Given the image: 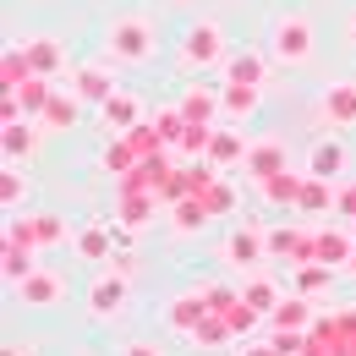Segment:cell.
<instances>
[{
	"label": "cell",
	"instance_id": "obj_1",
	"mask_svg": "<svg viewBox=\"0 0 356 356\" xmlns=\"http://www.w3.org/2000/svg\"><path fill=\"white\" fill-rule=\"evenodd\" d=\"M154 55V22L143 11H121L110 28H104V60L115 66H143Z\"/></svg>",
	"mask_w": 356,
	"mask_h": 356
},
{
	"label": "cell",
	"instance_id": "obj_2",
	"mask_svg": "<svg viewBox=\"0 0 356 356\" xmlns=\"http://www.w3.org/2000/svg\"><path fill=\"white\" fill-rule=\"evenodd\" d=\"M268 55H274L280 66H307L312 55H318V28H312L307 11L274 17V28H268Z\"/></svg>",
	"mask_w": 356,
	"mask_h": 356
},
{
	"label": "cell",
	"instance_id": "obj_3",
	"mask_svg": "<svg viewBox=\"0 0 356 356\" xmlns=\"http://www.w3.org/2000/svg\"><path fill=\"white\" fill-rule=\"evenodd\" d=\"M225 28L220 22H186V33H181V66L186 72H214V66H225Z\"/></svg>",
	"mask_w": 356,
	"mask_h": 356
},
{
	"label": "cell",
	"instance_id": "obj_4",
	"mask_svg": "<svg viewBox=\"0 0 356 356\" xmlns=\"http://www.w3.org/2000/svg\"><path fill=\"white\" fill-rule=\"evenodd\" d=\"M225 264H236L241 274L264 268L268 264V230L264 225H236V230L225 236Z\"/></svg>",
	"mask_w": 356,
	"mask_h": 356
},
{
	"label": "cell",
	"instance_id": "obj_5",
	"mask_svg": "<svg viewBox=\"0 0 356 356\" xmlns=\"http://www.w3.org/2000/svg\"><path fill=\"white\" fill-rule=\"evenodd\" d=\"M11 291H17V302H22V307H60V296H66V280H60V274H55V268H28V274H22V280H17V285H11Z\"/></svg>",
	"mask_w": 356,
	"mask_h": 356
},
{
	"label": "cell",
	"instance_id": "obj_6",
	"mask_svg": "<svg viewBox=\"0 0 356 356\" xmlns=\"http://www.w3.org/2000/svg\"><path fill=\"white\" fill-rule=\"evenodd\" d=\"M241 170L264 186L268 176H280V170H291V154H285V143L280 137H258V143H247V159H241Z\"/></svg>",
	"mask_w": 356,
	"mask_h": 356
},
{
	"label": "cell",
	"instance_id": "obj_7",
	"mask_svg": "<svg viewBox=\"0 0 356 356\" xmlns=\"http://www.w3.org/2000/svg\"><path fill=\"white\" fill-rule=\"evenodd\" d=\"M351 170V148L340 137H318L307 148V176H323V181H346Z\"/></svg>",
	"mask_w": 356,
	"mask_h": 356
},
{
	"label": "cell",
	"instance_id": "obj_8",
	"mask_svg": "<svg viewBox=\"0 0 356 356\" xmlns=\"http://www.w3.org/2000/svg\"><path fill=\"white\" fill-rule=\"evenodd\" d=\"M127 302H132V285H127L121 274H99L88 285V312L93 318H121Z\"/></svg>",
	"mask_w": 356,
	"mask_h": 356
},
{
	"label": "cell",
	"instance_id": "obj_9",
	"mask_svg": "<svg viewBox=\"0 0 356 356\" xmlns=\"http://www.w3.org/2000/svg\"><path fill=\"white\" fill-rule=\"evenodd\" d=\"M72 93H77L83 104H104V99L115 93V72H110L104 60H93V66H77V72H72Z\"/></svg>",
	"mask_w": 356,
	"mask_h": 356
},
{
	"label": "cell",
	"instance_id": "obj_10",
	"mask_svg": "<svg viewBox=\"0 0 356 356\" xmlns=\"http://www.w3.org/2000/svg\"><path fill=\"white\" fill-rule=\"evenodd\" d=\"M99 121H104L110 132H132V127H143V104H137V93L115 88L104 104H99Z\"/></svg>",
	"mask_w": 356,
	"mask_h": 356
},
{
	"label": "cell",
	"instance_id": "obj_11",
	"mask_svg": "<svg viewBox=\"0 0 356 356\" xmlns=\"http://www.w3.org/2000/svg\"><path fill=\"white\" fill-rule=\"evenodd\" d=\"M22 49H28V66H33L39 77H60V72H66V49H60V39L33 33V39H22Z\"/></svg>",
	"mask_w": 356,
	"mask_h": 356
},
{
	"label": "cell",
	"instance_id": "obj_12",
	"mask_svg": "<svg viewBox=\"0 0 356 356\" xmlns=\"http://www.w3.org/2000/svg\"><path fill=\"white\" fill-rule=\"evenodd\" d=\"M11 99H17V110L28 115V121H44L49 99H55V88H49V77H39V72H28V83H17V88H6Z\"/></svg>",
	"mask_w": 356,
	"mask_h": 356
},
{
	"label": "cell",
	"instance_id": "obj_13",
	"mask_svg": "<svg viewBox=\"0 0 356 356\" xmlns=\"http://www.w3.org/2000/svg\"><path fill=\"white\" fill-rule=\"evenodd\" d=\"M268 60L274 55H258V49H241V55H225V83H247V88H264Z\"/></svg>",
	"mask_w": 356,
	"mask_h": 356
},
{
	"label": "cell",
	"instance_id": "obj_14",
	"mask_svg": "<svg viewBox=\"0 0 356 356\" xmlns=\"http://www.w3.org/2000/svg\"><path fill=\"white\" fill-rule=\"evenodd\" d=\"M181 115H186V121H197V127H214V121L225 115L220 88H186V93H181Z\"/></svg>",
	"mask_w": 356,
	"mask_h": 356
},
{
	"label": "cell",
	"instance_id": "obj_15",
	"mask_svg": "<svg viewBox=\"0 0 356 356\" xmlns=\"http://www.w3.org/2000/svg\"><path fill=\"white\" fill-rule=\"evenodd\" d=\"M323 115L334 121V132L356 127V83H329V93H323Z\"/></svg>",
	"mask_w": 356,
	"mask_h": 356
},
{
	"label": "cell",
	"instance_id": "obj_16",
	"mask_svg": "<svg viewBox=\"0 0 356 356\" xmlns=\"http://www.w3.org/2000/svg\"><path fill=\"white\" fill-rule=\"evenodd\" d=\"M241 307H252V312H274L280 307V285L268 280V274H247V285H241Z\"/></svg>",
	"mask_w": 356,
	"mask_h": 356
},
{
	"label": "cell",
	"instance_id": "obj_17",
	"mask_svg": "<svg viewBox=\"0 0 356 356\" xmlns=\"http://www.w3.org/2000/svg\"><path fill=\"white\" fill-rule=\"evenodd\" d=\"M203 159H209L214 170H225V165H241V159H247V143H241L236 132H225V127H214V137H209V154H203Z\"/></svg>",
	"mask_w": 356,
	"mask_h": 356
},
{
	"label": "cell",
	"instance_id": "obj_18",
	"mask_svg": "<svg viewBox=\"0 0 356 356\" xmlns=\"http://www.w3.org/2000/svg\"><path fill=\"white\" fill-rule=\"evenodd\" d=\"M351 252H356V236H346V230H318V264L346 268Z\"/></svg>",
	"mask_w": 356,
	"mask_h": 356
},
{
	"label": "cell",
	"instance_id": "obj_19",
	"mask_svg": "<svg viewBox=\"0 0 356 356\" xmlns=\"http://www.w3.org/2000/svg\"><path fill=\"white\" fill-rule=\"evenodd\" d=\"M33 143H39V137H33V121H22V115H17V121H6V137H0L6 165H17L22 154H33Z\"/></svg>",
	"mask_w": 356,
	"mask_h": 356
},
{
	"label": "cell",
	"instance_id": "obj_20",
	"mask_svg": "<svg viewBox=\"0 0 356 356\" xmlns=\"http://www.w3.org/2000/svg\"><path fill=\"white\" fill-rule=\"evenodd\" d=\"M220 99H225V115H230V121H241V115H252V110H258L264 88H247V83H225Z\"/></svg>",
	"mask_w": 356,
	"mask_h": 356
},
{
	"label": "cell",
	"instance_id": "obj_21",
	"mask_svg": "<svg viewBox=\"0 0 356 356\" xmlns=\"http://www.w3.org/2000/svg\"><path fill=\"white\" fill-rule=\"evenodd\" d=\"M77 252H83L88 264H104V258H110V225L99 220V225H88V230H77Z\"/></svg>",
	"mask_w": 356,
	"mask_h": 356
},
{
	"label": "cell",
	"instance_id": "obj_22",
	"mask_svg": "<svg viewBox=\"0 0 356 356\" xmlns=\"http://www.w3.org/2000/svg\"><path fill=\"white\" fill-rule=\"evenodd\" d=\"M302 181L307 176H291V170H280V176L264 181V197L268 203H302Z\"/></svg>",
	"mask_w": 356,
	"mask_h": 356
},
{
	"label": "cell",
	"instance_id": "obj_23",
	"mask_svg": "<svg viewBox=\"0 0 356 356\" xmlns=\"http://www.w3.org/2000/svg\"><path fill=\"white\" fill-rule=\"evenodd\" d=\"M203 302H197V296H181V302H170V329H181V334H197V329H203V323H197V318H203Z\"/></svg>",
	"mask_w": 356,
	"mask_h": 356
},
{
	"label": "cell",
	"instance_id": "obj_24",
	"mask_svg": "<svg viewBox=\"0 0 356 356\" xmlns=\"http://www.w3.org/2000/svg\"><path fill=\"white\" fill-rule=\"evenodd\" d=\"M77 104H83L77 93H60V88H55V99H49V110H44V127H49V132L72 127V121H77Z\"/></svg>",
	"mask_w": 356,
	"mask_h": 356
},
{
	"label": "cell",
	"instance_id": "obj_25",
	"mask_svg": "<svg viewBox=\"0 0 356 356\" xmlns=\"http://www.w3.org/2000/svg\"><path fill=\"white\" fill-rule=\"evenodd\" d=\"M268 318H274L280 329H291V334H296V329H307V323H312V312H307V302H302V296H291V302H280V307L268 312Z\"/></svg>",
	"mask_w": 356,
	"mask_h": 356
},
{
	"label": "cell",
	"instance_id": "obj_26",
	"mask_svg": "<svg viewBox=\"0 0 356 356\" xmlns=\"http://www.w3.org/2000/svg\"><path fill=\"white\" fill-rule=\"evenodd\" d=\"M197 197H203L209 220H214V214H230V203H236V197H230V186H225L220 176H209V181H203V192H197Z\"/></svg>",
	"mask_w": 356,
	"mask_h": 356
},
{
	"label": "cell",
	"instance_id": "obj_27",
	"mask_svg": "<svg viewBox=\"0 0 356 356\" xmlns=\"http://www.w3.org/2000/svg\"><path fill=\"white\" fill-rule=\"evenodd\" d=\"M33 236H39V247H60V241H66L60 214H33Z\"/></svg>",
	"mask_w": 356,
	"mask_h": 356
},
{
	"label": "cell",
	"instance_id": "obj_28",
	"mask_svg": "<svg viewBox=\"0 0 356 356\" xmlns=\"http://www.w3.org/2000/svg\"><path fill=\"white\" fill-rule=\"evenodd\" d=\"M334 220H356V181H334Z\"/></svg>",
	"mask_w": 356,
	"mask_h": 356
},
{
	"label": "cell",
	"instance_id": "obj_29",
	"mask_svg": "<svg viewBox=\"0 0 356 356\" xmlns=\"http://www.w3.org/2000/svg\"><path fill=\"white\" fill-rule=\"evenodd\" d=\"M203 220H209V209H203V197H197V203H181V209H176V230H197Z\"/></svg>",
	"mask_w": 356,
	"mask_h": 356
},
{
	"label": "cell",
	"instance_id": "obj_30",
	"mask_svg": "<svg viewBox=\"0 0 356 356\" xmlns=\"http://www.w3.org/2000/svg\"><path fill=\"white\" fill-rule=\"evenodd\" d=\"M148 209H154L148 197H127V209H121V225H132V230H137V225H148V220H143Z\"/></svg>",
	"mask_w": 356,
	"mask_h": 356
},
{
	"label": "cell",
	"instance_id": "obj_31",
	"mask_svg": "<svg viewBox=\"0 0 356 356\" xmlns=\"http://www.w3.org/2000/svg\"><path fill=\"white\" fill-rule=\"evenodd\" d=\"M0 192H6V209H17V197H22V176H17V165H6V181H0Z\"/></svg>",
	"mask_w": 356,
	"mask_h": 356
},
{
	"label": "cell",
	"instance_id": "obj_32",
	"mask_svg": "<svg viewBox=\"0 0 356 356\" xmlns=\"http://www.w3.org/2000/svg\"><path fill=\"white\" fill-rule=\"evenodd\" d=\"M121 356H165V351H159L154 340H132V346H127V351H121Z\"/></svg>",
	"mask_w": 356,
	"mask_h": 356
},
{
	"label": "cell",
	"instance_id": "obj_33",
	"mask_svg": "<svg viewBox=\"0 0 356 356\" xmlns=\"http://www.w3.org/2000/svg\"><path fill=\"white\" fill-rule=\"evenodd\" d=\"M346 44L356 49V11H351V22H346Z\"/></svg>",
	"mask_w": 356,
	"mask_h": 356
},
{
	"label": "cell",
	"instance_id": "obj_34",
	"mask_svg": "<svg viewBox=\"0 0 356 356\" xmlns=\"http://www.w3.org/2000/svg\"><path fill=\"white\" fill-rule=\"evenodd\" d=\"M247 356H285V351H274V346H252Z\"/></svg>",
	"mask_w": 356,
	"mask_h": 356
},
{
	"label": "cell",
	"instance_id": "obj_35",
	"mask_svg": "<svg viewBox=\"0 0 356 356\" xmlns=\"http://www.w3.org/2000/svg\"><path fill=\"white\" fill-rule=\"evenodd\" d=\"M346 268H351V274H356V252H351V264H346Z\"/></svg>",
	"mask_w": 356,
	"mask_h": 356
},
{
	"label": "cell",
	"instance_id": "obj_36",
	"mask_svg": "<svg viewBox=\"0 0 356 356\" xmlns=\"http://www.w3.org/2000/svg\"><path fill=\"white\" fill-rule=\"evenodd\" d=\"M170 6H192V0H170Z\"/></svg>",
	"mask_w": 356,
	"mask_h": 356
}]
</instances>
